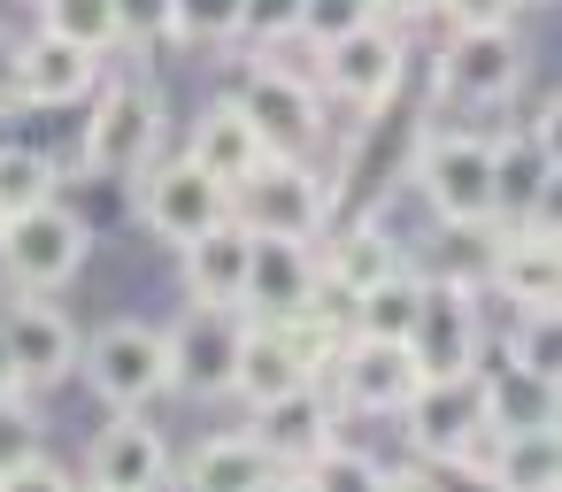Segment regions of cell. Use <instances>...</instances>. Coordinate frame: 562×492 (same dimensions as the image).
Wrapping results in <instances>:
<instances>
[{
    "instance_id": "d6a6232c",
    "label": "cell",
    "mask_w": 562,
    "mask_h": 492,
    "mask_svg": "<svg viewBox=\"0 0 562 492\" xmlns=\"http://www.w3.org/2000/svg\"><path fill=\"white\" fill-rule=\"evenodd\" d=\"M32 446H40V423H32V415L16 408V392H9V400H0V484L16 477V461H24Z\"/></svg>"
},
{
    "instance_id": "8d00e7d4",
    "label": "cell",
    "mask_w": 562,
    "mask_h": 492,
    "mask_svg": "<svg viewBox=\"0 0 562 492\" xmlns=\"http://www.w3.org/2000/svg\"><path fill=\"white\" fill-rule=\"evenodd\" d=\"M378 16H393V24H416V16H439V0H378Z\"/></svg>"
},
{
    "instance_id": "74e56055",
    "label": "cell",
    "mask_w": 562,
    "mask_h": 492,
    "mask_svg": "<svg viewBox=\"0 0 562 492\" xmlns=\"http://www.w3.org/2000/svg\"><path fill=\"white\" fill-rule=\"evenodd\" d=\"M9 392H24V377H16V354H9V339H0V400Z\"/></svg>"
},
{
    "instance_id": "d590c367",
    "label": "cell",
    "mask_w": 562,
    "mask_h": 492,
    "mask_svg": "<svg viewBox=\"0 0 562 492\" xmlns=\"http://www.w3.org/2000/svg\"><path fill=\"white\" fill-rule=\"evenodd\" d=\"M116 24H124V39H162L170 32V0H116Z\"/></svg>"
},
{
    "instance_id": "e575fe53",
    "label": "cell",
    "mask_w": 562,
    "mask_h": 492,
    "mask_svg": "<svg viewBox=\"0 0 562 492\" xmlns=\"http://www.w3.org/2000/svg\"><path fill=\"white\" fill-rule=\"evenodd\" d=\"M524 0H439L447 32H485V24H516Z\"/></svg>"
},
{
    "instance_id": "5b68a950",
    "label": "cell",
    "mask_w": 562,
    "mask_h": 492,
    "mask_svg": "<svg viewBox=\"0 0 562 492\" xmlns=\"http://www.w3.org/2000/svg\"><path fill=\"white\" fill-rule=\"evenodd\" d=\"M132 178H139V224L162 247H186V239H201L209 224L232 216V185H216L193 155H178L162 170H132Z\"/></svg>"
},
{
    "instance_id": "9a60e30c",
    "label": "cell",
    "mask_w": 562,
    "mask_h": 492,
    "mask_svg": "<svg viewBox=\"0 0 562 492\" xmlns=\"http://www.w3.org/2000/svg\"><path fill=\"white\" fill-rule=\"evenodd\" d=\"M162 339H170V392H193V400L232 392V354H239V316L232 308L193 300V316L178 331H162Z\"/></svg>"
},
{
    "instance_id": "6da1fadb",
    "label": "cell",
    "mask_w": 562,
    "mask_h": 492,
    "mask_svg": "<svg viewBox=\"0 0 562 492\" xmlns=\"http://www.w3.org/2000/svg\"><path fill=\"white\" fill-rule=\"evenodd\" d=\"M416 185L447 231H485L493 216V139L477 131H431L416 147Z\"/></svg>"
},
{
    "instance_id": "8992f818",
    "label": "cell",
    "mask_w": 562,
    "mask_h": 492,
    "mask_svg": "<svg viewBox=\"0 0 562 492\" xmlns=\"http://www.w3.org/2000/svg\"><path fill=\"white\" fill-rule=\"evenodd\" d=\"M401 70H408V47H401V32L385 16H370V24H355L347 39L324 47V85L347 108H385L401 93Z\"/></svg>"
},
{
    "instance_id": "52a82bcc",
    "label": "cell",
    "mask_w": 562,
    "mask_h": 492,
    "mask_svg": "<svg viewBox=\"0 0 562 492\" xmlns=\"http://www.w3.org/2000/svg\"><path fill=\"white\" fill-rule=\"evenodd\" d=\"M155 131H162L155 85H109L101 108H93V124H86V170H93V178H132V170H147Z\"/></svg>"
},
{
    "instance_id": "8fae6325",
    "label": "cell",
    "mask_w": 562,
    "mask_h": 492,
    "mask_svg": "<svg viewBox=\"0 0 562 492\" xmlns=\"http://www.w3.org/2000/svg\"><path fill=\"white\" fill-rule=\"evenodd\" d=\"M401 346H408L416 377L477 369V308H470V285H424L416 293V323H408Z\"/></svg>"
},
{
    "instance_id": "484cf974",
    "label": "cell",
    "mask_w": 562,
    "mask_h": 492,
    "mask_svg": "<svg viewBox=\"0 0 562 492\" xmlns=\"http://www.w3.org/2000/svg\"><path fill=\"white\" fill-rule=\"evenodd\" d=\"M316 270H324V285L362 293V285H378L385 270H401V247H385V231H378V224H355V231H339V239H331V262H316Z\"/></svg>"
},
{
    "instance_id": "f1b7e54d",
    "label": "cell",
    "mask_w": 562,
    "mask_h": 492,
    "mask_svg": "<svg viewBox=\"0 0 562 492\" xmlns=\"http://www.w3.org/2000/svg\"><path fill=\"white\" fill-rule=\"evenodd\" d=\"M293 477H308V484H324V492H339V484H385V461H370V454H355V446H339V431L293 469Z\"/></svg>"
},
{
    "instance_id": "3957f363",
    "label": "cell",
    "mask_w": 562,
    "mask_h": 492,
    "mask_svg": "<svg viewBox=\"0 0 562 492\" xmlns=\"http://www.w3.org/2000/svg\"><path fill=\"white\" fill-rule=\"evenodd\" d=\"M232 216L247 231H285V239H316L324 216H331V193L324 178L308 170V155H270L239 193H232Z\"/></svg>"
},
{
    "instance_id": "1f68e13d",
    "label": "cell",
    "mask_w": 562,
    "mask_h": 492,
    "mask_svg": "<svg viewBox=\"0 0 562 492\" xmlns=\"http://www.w3.org/2000/svg\"><path fill=\"white\" fill-rule=\"evenodd\" d=\"M508 362H524V369H562V339H554V308H524V331L508 339Z\"/></svg>"
},
{
    "instance_id": "e0dca14e",
    "label": "cell",
    "mask_w": 562,
    "mask_h": 492,
    "mask_svg": "<svg viewBox=\"0 0 562 492\" xmlns=\"http://www.w3.org/2000/svg\"><path fill=\"white\" fill-rule=\"evenodd\" d=\"M0 339H9L24 385H63V377L78 369V331H70V316L47 308L40 293H24L9 316H0Z\"/></svg>"
},
{
    "instance_id": "83f0119b",
    "label": "cell",
    "mask_w": 562,
    "mask_h": 492,
    "mask_svg": "<svg viewBox=\"0 0 562 492\" xmlns=\"http://www.w3.org/2000/svg\"><path fill=\"white\" fill-rule=\"evenodd\" d=\"M55 193V162L40 155V147H0V208H32V201H47Z\"/></svg>"
},
{
    "instance_id": "30bf717a",
    "label": "cell",
    "mask_w": 562,
    "mask_h": 492,
    "mask_svg": "<svg viewBox=\"0 0 562 492\" xmlns=\"http://www.w3.org/2000/svg\"><path fill=\"white\" fill-rule=\"evenodd\" d=\"M239 116L262 131L270 155H308V147L324 139V101H316V85L293 78V70H270V62L239 85Z\"/></svg>"
},
{
    "instance_id": "4dcf8cb0",
    "label": "cell",
    "mask_w": 562,
    "mask_h": 492,
    "mask_svg": "<svg viewBox=\"0 0 562 492\" xmlns=\"http://www.w3.org/2000/svg\"><path fill=\"white\" fill-rule=\"evenodd\" d=\"M170 32L178 39H201V47L239 39V0H170Z\"/></svg>"
},
{
    "instance_id": "277c9868",
    "label": "cell",
    "mask_w": 562,
    "mask_h": 492,
    "mask_svg": "<svg viewBox=\"0 0 562 492\" xmlns=\"http://www.w3.org/2000/svg\"><path fill=\"white\" fill-rule=\"evenodd\" d=\"M86 385L109 408H155L170 392V339L155 323H109L86 346Z\"/></svg>"
},
{
    "instance_id": "ac0fdd59",
    "label": "cell",
    "mask_w": 562,
    "mask_h": 492,
    "mask_svg": "<svg viewBox=\"0 0 562 492\" xmlns=\"http://www.w3.org/2000/svg\"><path fill=\"white\" fill-rule=\"evenodd\" d=\"M416 392V362L401 339H362L339 346V400L362 408V415H401V400Z\"/></svg>"
},
{
    "instance_id": "d6986e66",
    "label": "cell",
    "mask_w": 562,
    "mask_h": 492,
    "mask_svg": "<svg viewBox=\"0 0 562 492\" xmlns=\"http://www.w3.org/2000/svg\"><path fill=\"white\" fill-rule=\"evenodd\" d=\"M331 431H339V423H331V400L316 392V377H308V385H293V392L255 400V438L270 446V461H278V469H301Z\"/></svg>"
},
{
    "instance_id": "9c48e42d",
    "label": "cell",
    "mask_w": 562,
    "mask_h": 492,
    "mask_svg": "<svg viewBox=\"0 0 562 492\" xmlns=\"http://www.w3.org/2000/svg\"><path fill=\"white\" fill-rule=\"evenodd\" d=\"M524 85V47L508 24H485V32H447V55H439V93L470 101V108H501L508 93Z\"/></svg>"
},
{
    "instance_id": "44dd1931",
    "label": "cell",
    "mask_w": 562,
    "mask_h": 492,
    "mask_svg": "<svg viewBox=\"0 0 562 492\" xmlns=\"http://www.w3.org/2000/svg\"><path fill=\"white\" fill-rule=\"evenodd\" d=\"M247 224L239 216H224V224H209L201 239H186L178 254H186V293L201 300V308H239V285H247Z\"/></svg>"
},
{
    "instance_id": "4fadbf2b",
    "label": "cell",
    "mask_w": 562,
    "mask_h": 492,
    "mask_svg": "<svg viewBox=\"0 0 562 492\" xmlns=\"http://www.w3.org/2000/svg\"><path fill=\"white\" fill-rule=\"evenodd\" d=\"M9 85H16V101H32V108H70V101H86V93L101 85V55L78 47V39L32 32V39L9 55Z\"/></svg>"
},
{
    "instance_id": "603a6c76",
    "label": "cell",
    "mask_w": 562,
    "mask_h": 492,
    "mask_svg": "<svg viewBox=\"0 0 562 492\" xmlns=\"http://www.w3.org/2000/svg\"><path fill=\"white\" fill-rule=\"evenodd\" d=\"M270 477H285V469L270 461V446H262L255 431H216V438H201L193 461H186V484H201V492H255V484H270Z\"/></svg>"
},
{
    "instance_id": "f546056e",
    "label": "cell",
    "mask_w": 562,
    "mask_h": 492,
    "mask_svg": "<svg viewBox=\"0 0 562 492\" xmlns=\"http://www.w3.org/2000/svg\"><path fill=\"white\" fill-rule=\"evenodd\" d=\"M370 16H378V0H301L293 32L316 39V47H331V39H347L355 24H370Z\"/></svg>"
},
{
    "instance_id": "2e32d148",
    "label": "cell",
    "mask_w": 562,
    "mask_h": 492,
    "mask_svg": "<svg viewBox=\"0 0 562 492\" xmlns=\"http://www.w3.org/2000/svg\"><path fill=\"white\" fill-rule=\"evenodd\" d=\"M316 377V362L301 354V339H293V323H270V316H247L239 323V354H232V392L255 408V400H270V392H293V385H308Z\"/></svg>"
},
{
    "instance_id": "836d02e7",
    "label": "cell",
    "mask_w": 562,
    "mask_h": 492,
    "mask_svg": "<svg viewBox=\"0 0 562 492\" xmlns=\"http://www.w3.org/2000/svg\"><path fill=\"white\" fill-rule=\"evenodd\" d=\"M293 16H301V0H239V32L247 39H293Z\"/></svg>"
},
{
    "instance_id": "d4e9b609",
    "label": "cell",
    "mask_w": 562,
    "mask_h": 492,
    "mask_svg": "<svg viewBox=\"0 0 562 492\" xmlns=\"http://www.w3.org/2000/svg\"><path fill=\"white\" fill-rule=\"evenodd\" d=\"M416 293H424V277L401 262V270H385L378 285L347 293V323H355L362 339H408V323H416Z\"/></svg>"
},
{
    "instance_id": "cb8c5ba5",
    "label": "cell",
    "mask_w": 562,
    "mask_h": 492,
    "mask_svg": "<svg viewBox=\"0 0 562 492\" xmlns=\"http://www.w3.org/2000/svg\"><path fill=\"white\" fill-rule=\"evenodd\" d=\"M485 484H501V492H554L562 484V438L554 431H501V438H485Z\"/></svg>"
},
{
    "instance_id": "f35d334b",
    "label": "cell",
    "mask_w": 562,
    "mask_h": 492,
    "mask_svg": "<svg viewBox=\"0 0 562 492\" xmlns=\"http://www.w3.org/2000/svg\"><path fill=\"white\" fill-rule=\"evenodd\" d=\"M0 231H9V208H0Z\"/></svg>"
},
{
    "instance_id": "7402d4cb",
    "label": "cell",
    "mask_w": 562,
    "mask_h": 492,
    "mask_svg": "<svg viewBox=\"0 0 562 492\" xmlns=\"http://www.w3.org/2000/svg\"><path fill=\"white\" fill-rule=\"evenodd\" d=\"M186 155H193V162H201L216 185H232V193H239V185H247V178L270 162V147H262V131L239 116V101L201 108V124H193V147H186Z\"/></svg>"
},
{
    "instance_id": "ba28073f",
    "label": "cell",
    "mask_w": 562,
    "mask_h": 492,
    "mask_svg": "<svg viewBox=\"0 0 562 492\" xmlns=\"http://www.w3.org/2000/svg\"><path fill=\"white\" fill-rule=\"evenodd\" d=\"M316 285H324V270H316V247L308 239H285V231H255L247 239V285H239V308L247 316L285 323V316H301L316 300Z\"/></svg>"
},
{
    "instance_id": "7c38bea8",
    "label": "cell",
    "mask_w": 562,
    "mask_h": 492,
    "mask_svg": "<svg viewBox=\"0 0 562 492\" xmlns=\"http://www.w3.org/2000/svg\"><path fill=\"white\" fill-rule=\"evenodd\" d=\"M493 293L524 308H562V254H554V208L508 224V239L493 247Z\"/></svg>"
},
{
    "instance_id": "5bb4252c",
    "label": "cell",
    "mask_w": 562,
    "mask_h": 492,
    "mask_svg": "<svg viewBox=\"0 0 562 492\" xmlns=\"http://www.w3.org/2000/svg\"><path fill=\"white\" fill-rule=\"evenodd\" d=\"M86 484H101V492H155V484H170V446L147 423V408H116V423L86 454Z\"/></svg>"
},
{
    "instance_id": "ffe728a7",
    "label": "cell",
    "mask_w": 562,
    "mask_h": 492,
    "mask_svg": "<svg viewBox=\"0 0 562 492\" xmlns=\"http://www.w3.org/2000/svg\"><path fill=\"white\" fill-rule=\"evenodd\" d=\"M477 392H485V431H554L562 423V385L547 369H524V362H501V369H477Z\"/></svg>"
},
{
    "instance_id": "7a4b0ae2",
    "label": "cell",
    "mask_w": 562,
    "mask_h": 492,
    "mask_svg": "<svg viewBox=\"0 0 562 492\" xmlns=\"http://www.w3.org/2000/svg\"><path fill=\"white\" fill-rule=\"evenodd\" d=\"M86 254H93V231H86V216H70L55 193L32 201V208H16L9 231H0V270L16 277V293H55V285H70V277L86 270Z\"/></svg>"
},
{
    "instance_id": "4316f807",
    "label": "cell",
    "mask_w": 562,
    "mask_h": 492,
    "mask_svg": "<svg viewBox=\"0 0 562 492\" xmlns=\"http://www.w3.org/2000/svg\"><path fill=\"white\" fill-rule=\"evenodd\" d=\"M40 32L78 39V47H93V55H109V47L124 39V24H116V0H40Z\"/></svg>"
}]
</instances>
